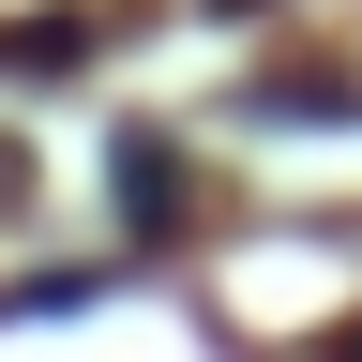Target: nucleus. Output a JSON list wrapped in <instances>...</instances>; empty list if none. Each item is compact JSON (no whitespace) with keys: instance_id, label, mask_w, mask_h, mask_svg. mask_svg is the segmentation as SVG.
Instances as JSON below:
<instances>
[{"instance_id":"2","label":"nucleus","mask_w":362,"mask_h":362,"mask_svg":"<svg viewBox=\"0 0 362 362\" xmlns=\"http://www.w3.org/2000/svg\"><path fill=\"white\" fill-rule=\"evenodd\" d=\"M0 197H16V151H0Z\"/></svg>"},{"instance_id":"1","label":"nucleus","mask_w":362,"mask_h":362,"mask_svg":"<svg viewBox=\"0 0 362 362\" xmlns=\"http://www.w3.org/2000/svg\"><path fill=\"white\" fill-rule=\"evenodd\" d=\"M121 211H136V226H166V211H181V166L151 151V136H121Z\"/></svg>"}]
</instances>
